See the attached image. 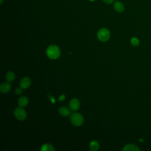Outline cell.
<instances>
[{"label":"cell","instance_id":"cell-15","mask_svg":"<svg viewBox=\"0 0 151 151\" xmlns=\"http://www.w3.org/2000/svg\"><path fill=\"white\" fill-rule=\"evenodd\" d=\"M131 42H132V44L134 45H137L139 44V40L136 38H133L131 40Z\"/></svg>","mask_w":151,"mask_h":151},{"label":"cell","instance_id":"cell-1","mask_svg":"<svg viewBox=\"0 0 151 151\" xmlns=\"http://www.w3.org/2000/svg\"><path fill=\"white\" fill-rule=\"evenodd\" d=\"M47 55L51 59H57L60 55V50L57 45H50L47 50Z\"/></svg>","mask_w":151,"mask_h":151},{"label":"cell","instance_id":"cell-7","mask_svg":"<svg viewBox=\"0 0 151 151\" xmlns=\"http://www.w3.org/2000/svg\"><path fill=\"white\" fill-rule=\"evenodd\" d=\"M11 89V84L7 82L2 83L0 86V91L2 93L8 92Z\"/></svg>","mask_w":151,"mask_h":151},{"label":"cell","instance_id":"cell-3","mask_svg":"<svg viewBox=\"0 0 151 151\" xmlns=\"http://www.w3.org/2000/svg\"><path fill=\"white\" fill-rule=\"evenodd\" d=\"M110 31L107 28H101L97 32V38L101 41L104 42L110 38Z\"/></svg>","mask_w":151,"mask_h":151},{"label":"cell","instance_id":"cell-8","mask_svg":"<svg viewBox=\"0 0 151 151\" xmlns=\"http://www.w3.org/2000/svg\"><path fill=\"white\" fill-rule=\"evenodd\" d=\"M18 103L20 107H24L27 106V104L28 103V99L25 96H22L18 99Z\"/></svg>","mask_w":151,"mask_h":151},{"label":"cell","instance_id":"cell-2","mask_svg":"<svg viewBox=\"0 0 151 151\" xmlns=\"http://www.w3.org/2000/svg\"><path fill=\"white\" fill-rule=\"evenodd\" d=\"M70 120L72 124L76 126H81L83 123V117L78 113H74L71 115Z\"/></svg>","mask_w":151,"mask_h":151},{"label":"cell","instance_id":"cell-18","mask_svg":"<svg viewBox=\"0 0 151 151\" xmlns=\"http://www.w3.org/2000/svg\"><path fill=\"white\" fill-rule=\"evenodd\" d=\"M114 0H103V1L106 4H111Z\"/></svg>","mask_w":151,"mask_h":151},{"label":"cell","instance_id":"cell-9","mask_svg":"<svg viewBox=\"0 0 151 151\" xmlns=\"http://www.w3.org/2000/svg\"><path fill=\"white\" fill-rule=\"evenodd\" d=\"M59 113L63 116H67L71 114V111L66 107H61L59 109Z\"/></svg>","mask_w":151,"mask_h":151},{"label":"cell","instance_id":"cell-4","mask_svg":"<svg viewBox=\"0 0 151 151\" xmlns=\"http://www.w3.org/2000/svg\"><path fill=\"white\" fill-rule=\"evenodd\" d=\"M14 113L15 117L19 120H24L27 117L26 112L25 110L22 108V107L16 108L14 111Z\"/></svg>","mask_w":151,"mask_h":151},{"label":"cell","instance_id":"cell-12","mask_svg":"<svg viewBox=\"0 0 151 151\" xmlns=\"http://www.w3.org/2000/svg\"><path fill=\"white\" fill-rule=\"evenodd\" d=\"M41 151H54V148L51 144L45 143L41 146L40 149Z\"/></svg>","mask_w":151,"mask_h":151},{"label":"cell","instance_id":"cell-10","mask_svg":"<svg viewBox=\"0 0 151 151\" xmlns=\"http://www.w3.org/2000/svg\"><path fill=\"white\" fill-rule=\"evenodd\" d=\"M114 8L115 10L119 12H121L124 10V5L123 4L119 2V1H116L114 4Z\"/></svg>","mask_w":151,"mask_h":151},{"label":"cell","instance_id":"cell-13","mask_svg":"<svg viewBox=\"0 0 151 151\" xmlns=\"http://www.w3.org/2000/svg\"><path fill=\"white\" fill-rule=\"evenodd\" d=\"M90 148L93 151L97 150L99 149V143L96 140H93L90 143Z\"/></svg>","mask_w":151,"mask_h":151},{"label":"cell","instance_id":"cell-19","mask_svg":"<svg viewBox=\"0 0 151 151\" xmlns=\"http://www.w3.org/2000/svg\"><path fill=\"white\" fill-rule=\"evenodd\" d=\"M91 1H93V0H91Z\"/></svg>","mask_w":151,"mask_h":151},{"label":"cell","instance_id":"cell-16","mask_svg":"<svg viewBox=\"0 0 151 151\" xmlns=\"http://www.w3.org/2000/svg\"><path fill=\"white\" fill-rule=\"evenodd\" d=\"M22 92V87H18L15 90V93L17 95H19V94H21Z\"/></svg>","mask_w":151,"mask_h":151},{"label":"cell","instance_id":"cell-11","mask_svg":"<svg viewBox=\"0 0 151 151\" xmlns=\"http://www.w3.org/2000/svg\"><path fill=\"white\" fill-rule=\"evenodd\" d=\"M139 148L132 144H129L126 145L123 149V150H125V151H136V150H139Z\"/></svg>","mask_w":151,"mask_h":151},{"label":"cell","instance_id":"cell-14","mask_svg":"<svg viewBox=\"0 0 151 151\" xmlns=\"http://www.w3.org/2000/svg\"><path fill=\"white\" fill-rule=\"evenodd\" d=\"M5 78L8 81H12L15 78V74L12 71H8L5 75Z\"/></svg>","mask_w":151,"mask_h":151},{"label":"cell","instance_id":"cell-5","mask_svg":"<svg viewBox=\"0 0 151 151\" xmlns=\"http://www.w3.org/2000/svg\"><path fill=\"white\" fill-rule=\"evenodd\" d=\"M80 106V101L77 98L71 99L69 103V107L72 111H77L78 110Z\"/></svg>","mask_w":151,"mask_h":151},{"label":"cell","instance_id":"cell-6","mask_svg":"<svg viewBox=\"0 0 151 151\" xmlns=\"http://www.w3.org/2000/svg\"><path fill=\"white\" fill-rule=\"evenodd\" d=\"M31 85V80L29 77H25L21 79L20 81V86L23 89H26L28 88Z\"/></svg>","mask_w":151,"mask_h":151},{"label":"cell","instance_id":"cell-17","mask_svg":"<svg viewBox=\"0 0 151 151\" xmlns=\"http://www.w3.org/2000/svg\"><path fill=\"white\" fill-rule=\"evenodd\" d=\"M64 99H65V96H64V94H62V95H61V96L59 97L58 100H59L60 101H63V100H64Z\"/></svg>","mask_w":151,"mask_h":151}]
</instances>
